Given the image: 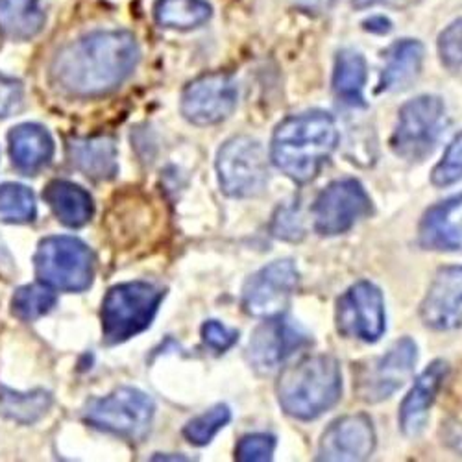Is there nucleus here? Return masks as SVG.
Returning <instances> with one entry per match:
<instances>
[{
	"mask_svg": "<svg viewBox=\"0 0 462 462\" xmlns=\"http://www.w3.org/2000/svg\"><path fill=\"white\" fill-rule=\"evenodd\" d=\"M139 45L126 30H100L63 47L51 67L52 82L72 97H98L117 89L139 63Z\"/></svg>",
	"mask_w": 462,
	"mask_h": 462,
	"instance_id": "f257e3e1",
	"label": "nucleus"
},
{
	"mask_svg": "<svg viewBox=\"0 0 462 462\" xmlns=\"http://www.w3.org/2000/svg\"><path fill=\"white\" fill-rule=\"evenodd\" d=\"M338 144L337 123L328 111L291 115L273 135L271 160L294 183L313 181Z\"/></svg>",
	"mask_w": 462,
	"mask_h": 462,
	"instance_id": "f03ea898",
	"label": "nucleus"
},
{
	"mask_svg": "<svg viewBox=\"0 0 462 462\" xmlns=\"http://www.w3.org/2000/svg\"><path fill=\"white\" fill-rule=\"evenodd\" d=\"M276 394L280 407L291 418L317 420L340 400V363L329 354L303 357L280 374Z\"/></svg>",
	"mask_w": 462,
	"mask_h": 462,
	"instance_id": "7ed1b4c3",
	"label": "nucleus"
},
{
	"mask_svg": "<svg viewBox=\"0 0 462 462\" xmlns=\"http://www.w3.org/2000/svg\"><path fill=\"white\" fill-rule=\"evenodd\" d=\"M165 292L146 282H130L109 289L102 305V331L109 344L125 342L150 328Z\"/></svg>",
	"mask_w": 462,
	"mask_h": 462,
	"instance_id": "20e7f679",
	"label": "nucleus"
},
{
	"mask_svg": "<svg viewBox=\"0 0 462 462\" xmlns=\"http://www.w3.org/2000/svg\"><path fill=\"white\" fill-rule=\"evenodd\" d=\"M33 263L37 278L51 289L82 292L93 283L95 259L80 239L47 237L40 243Z\"/></svg>",
	"mask_w": 462,
	"mask_h": 462,
	"instance_id": "39448f33",
	"label": "nucleus"
},
{
	"mask_svg": "<svg viewBox=\"0 0 462 462\" xmlns=\"http://www.w3.org/2000/svg\"><path fill=\"white\" fill-rule=\"evenodd\" d=\"M446 106L440 97L421 95L402 106L391 148L402 160L423 162L435 150L444 130Z\"/></svg>",
	"mask_w": 462,
	"mask_h": 462,
	"instance_id": "423d86ee",
	"label": "nucleus"
},
{
	"mask_svg": "<svg viewBox=\"0 0 462 462\" xmlns=\"http://www.w3.org/2000/svg\"><path fill=\"white\" fill-rule=\"evenodd\" d=\"M217 174L227 197H259L268 183V165L261 143L248 135L227 139L218 150Z\"/></svg>",
	"mask_w": 462,
	"mask_h": 462,
	"instance_id": "0eeeda50",
	"label": "nucleus"
},
{
	"mask_svg": "<svg viewBox=\"0 0 462 462\" xmlns=\"http://www.w3.org/2000/svg\"><path fill=\"white\" fill-rule=\"evenodd\" d=\"M153 411L156 407L144 393L123 387L106 398L93 400L84 418L97 430L135 440L148 433Z\"/></svg>",
	"mask_w": 462,
	"mask_h": 462,
	"instance_id": "6e6552de",
	"label": "nucleus"
},
{
	"mask_svg": "<svg viewBox=\"0 0 462 462\" xmlns=\"http://www.w3.org/2000/svg\"><path fill=\"white\" fill-rule=\"evenodd\" d=\"M372 213V200L363 183L344 178L329 183L313 206V222L319 236L335 237L350 231Z\"/></svg>",
	"mask_w": 462,
	"mask_h": 462,
	"instance_id": "1a4fd4ad",
	"label": "nucleus"
},
{
	"mask_svg": "<svg viewBox=\"0 0 462 462\" xmlns=\"http://www.w3.org/2000/svg\"><path fill=\"white\" fill-rule=\"evenodd\" d=\"M418 361V346L412 338L396 340L391 350L361 366L356 377V391L366 403H379L398 393L412 375Z\"/></svg>",
	"mask_w": 462,
	"mask_h": 462,
	"instance_id": "9d476101",
	"label": "nucleus"
},
{
	"mask_svg": "<svg viewBox=\"0 0 462 462\" xmlns=\"http://www.w3.org/2000/svg\"><path fill=\"white\" fill-rule=\"evenodd\" d=\"M337 331L346 338L377 342L387 329L384 298L377 285L361 280L337 300Z\"/></svg>",
	"mask_w": 462,
	"mask_h": 462,
	"instance_id": "9b49d317",
	"label": "nucleus"
},
{
	"mask_svg": "<svg viewBox=\"0 0 462 462\" xmlns=\"http://www.w3.org/2000/svg\"><path fill=\"white\" fill-rule=\"evenodd\" d=\"M300 274L292 259H278L248 278L243 289V310L255 319L283 315L298 289Z\"/></svg>",
	"mask_w": 462,
	"mask_h": 462,
	"instance_id": "f8f14e48",
	"label": "nucleus"
},
{
	"mask_svg": "<svg viewBox=\"0 0 462 462\" xmlns=\"http://www.w3.org/2000/svg\"><path fill=\"white\" fill-rule=\"evenodd\" d=\"M311 342V335L292 320L283 315L271 317L264 319V322L254 331L246 348V359L257 374L268 375Z\"/></svg>",
	"mask_w": 462,
	"mask_h": 462,
	"instance_id": "ddd939ff",
	"label": "nucleus"
},
{
	"mask_svg": "<svg viewBox=\"0 0 462 462\" xmlns=\"http://www.w3.org/2000/svg\"><path fill=\"white\" fill-rule=\"evenodd\" d=\"M239 89L226 72H209L192 80L181 95V115L197 125L211 126L226 121L237 107Z\"/></svg>",
	"mask_w": 462,
	"mask_h": 462,
	"instance_id": "4468645a",
	"label": "nucleus"
},
{
	"mask_svg": "<svg viewBox=\"0 0 462 462\" xmlns=\"http://www.w3.org/2000/svg\"><path fill=\"white\" fill-rule=\"evenodd\" d=\"M375 449V430L370 416L348 414L335 420L319 444V460L356 462L368 458Z\"/></svg>",
	"mask_w": 462,
	"mask_h": 462,
	"instance_id": "2eb2a0df",
	"label": "nucleus"
},
{
	"mask_svg": "<svg viewBox=\"0 0 462 462\" xmlns=\"http://www.w3.org/2000/svg\"><path fill=\"white\" fill-rule=\"evenodd\" d=\"M420 319L433 331L462 328V266L440 268L420 305Z\"/></svg>",
	"mask_w": 462,
	"mask_h": 462,
	"instance_id": "dca6fc26",
	"label": "nucleus"
},
{
	"mask_svg": "<svg viewBox=\"0 0 462 462\" xmlns=\"http://www.w3.org/2000/svg\"><path fill=\"white\" fill-rule=\"evenodd\" d=\"M449 374L446 361L437 359L423 370L400 407V426L407 437H416L428 423L430 411Z\"/></svg>",
	"mask_w": 462,
	"mask_h": 462,
	"instance_id": "f3484780",
	"label": "nucleus"
},
{
	"mask_svg": "<svg viewBox=\"0 0 462 462\" xmlns=\"http://www.w3.org/2000/svg\"><path fill=\"white\" fill-rule=\"evenodd\" d=\"M458 211H462V192L430 208L418 227L420 246L435 252L460 250L462 224L455 218Z\"/></svg>",
	"mask_w": 462,
	"mask_h": 462,
	"instance_id": "a211bd4d",
	"label": "nucleus"
},
{
	"mask_svg": "<svg viewBox=\"0 0 462 462\" xmlns=\"http://www.w3.org/2000/svg\"><path fill=\"white\" fill-rule=\"evenodd\" d=\"M8 139L12 162L23 174H37L51 163L54 156L52 137L40 125H19L10 132Z\"/></svg>",
	"mask_w": 462,
	"mask_h": 462,
	"instance_id": "6ab92c4d",
	"label": "nucleus"
},
{
	"mask_svg": "<svg viewBox=\"0 0 462 462\" xmlns=\"http://www.w3.org/2000/svg\"><path fill=\"white\" fill-rule=\"evenodd\" d=\"M384 69L377 93H393L409 89L421 72L423 65V45L416 40H402L389 47L384 52Z\"/></svg>",
	"mask_w": 462,
	"mask_h": 462,
	"instance_id": "aec40b11",
	"label": "nucleus"
},
{
	"mask_svg": "<svg viewBox=\"0 0 462 462\" xmlns=\"http://www.w3.org/2000/svg\"><path fill=\"white\" fill-rule=\"evenodd\" d=\"M67 152L72 167L88 178L111 180L119 172L117 148L109 137L70 139Z\"/></svg>",
	"mask_w": 462,
	"mask_h": 462,
	"instance_id": "412c9836",
	"label": "nucleus"
},
{
	"mask_svg": "<svg viewBox=\"0 0 462 462\" xmlns=\"http://www.w3.org/2000/svg\"><path fill=\"white\" fill-rule=\"evenodd\" d=\"M43 197L58 220L69 227H82L93 217V199L86 189L67 180H54L47 185Z\"/></svg>",
	"mask_w": 462,
	"mask_h": 462,
	"instance_id": "4be33fe9",
	"label": "nucleus"
},
{
	"mask_svg": "<svg viewBox=\"0 0 462 462\" xmlns=\"http://www.w3.org/2000/svg\"><path fill=\"white\" fill-rule=\"evenodd\" d=\"M42 0H0V33L14 42H28L45 26Z\"/></svg>",
	"mask_w": 462,
	"mask_h": 462,
	"instance_id": "5701e85b",
	"label": "nucleus"
},
{
	"mask_svg": "<svg viewBox=\"0 0 462 462\" xmlns=\"http://www.w3.org/2000/svg\"><path fill=\"white\" fill-rule=\"evenodd\" d=\"M368 79L366 60L354 49H344L335 58L333 69V93L348 106H365V86Z\"/></svg>",
	"mask_w": 462,
	"mask_h": 462,
	"instance_id": "b1692460",
	"label": "nucleus"
},
{
	"mask_svg": "<svg viewBox=\"0 0 462 462\" xmlns=\"http://www.w3.org/2000/svg\"><path fill=\"white\" fill-rule=\"evenodd\" d=\"M211 14L208 0H158L153 5L156 23L171 30L199 28L211 19Z\"/></svg>",
	"mask_w": 462,
	"mask_h": 462,
	"instance_id": "393cba45",
	"label": "nucleus"
},
{
	"mask_svg": "<svg viewBox=\"0 0 462 462\" xmlns=\"http://www.w3.org/2000/svg\"><path fill=\"white\" fill-rule=\"evenodd\" d=\"M52 405L51 393L35 389L32 393H17L0 387V416L14 420L17 423H33L42 420Z\"/></svg>",
	"mask_w": 462,
	"mask_h": 462,
	"instance_id": "a878e982",
	"label": "nucleus"
},
{
	"mask_svg": "<svg viewBox=\"0 0 462 462\" xmlns=\"http://www.w3.org/2000/svg\"><path fill=\"white\" fill-rule=\"evenodd\" d=\"M56 305V294L49 285L33 283L17 289L12 298V313L24 322H32L45 317Z\"/></svg>",
	"mask_w": 462,
	"mask_h": 462,
	"instance_id": "bb28decb",
	"label": "nucleus"
},
{
	"mask_svg": "<svg viewBox=\"0 0 462 462\" xmlns=\"http://www.w3.org/2000/svg\"><path fill=\"white\" fill-rule=\"evenodd\" d=\"M0 217L6 222H32L35 218V199L32 190L19 183L0 185Z\"/></svg>",
	"mask_w": 462,
	"mask_h": 462,
	"instance_id": "cd10ccee",
	"label": "nucleus"
},
{
	"mask_svg": "<svg viewBox=\"0 0 462 462\" xmlns=\"http://www.w3.org/2000/svg\"><path fill=\"white\" fill-rule=\"evenodd\" d=\"M231 420V411L227 405H215L204 414L192 418L183 428V437L192 446H208L215 435L226 428Z\"/></svg>",
	"mask_w": 462,
	"mask_h": 462,
	"instance_id": "c85d7f7f",
	"label": "nucleus"
},
{
	"mask_svg": "<svg viewBox=\"0 0 462 462\" xmlns=\"http://www.w3.org/2000/svg\"><path fill=\"white\" fill-rule=\"evenodd\" d=\"M462 180V132L455 135L444 152V158L431 172V183L435 187H449Z\"/></svg>",
	"mask_w": 462,
	"mask_h": 462,
	"instance_id": "c756f323",
	"label": "nucleus"
},
{
	"mask_svg": "<svg viewBox=\"0 0 462 462\" xmlns=\"http://www.w3.org/2000/svg\"><path fill=\"white\" fill-rule=\"evenodd\" d=\"M276 451V437L266 433L246 435L236 448V458L239 462H266L273 460Z\"/></svg>",
	"mask_w": 462,
	"mask_h": 462,
	"instance_id": "7c9ffc66",
	"label": "nucleus"
},
{
	"mask_svg": "<svg viewBox=\"0 0 462 462\" xmlns=\"http://www.w3.org/2000/svg\"><path fill=\"white\" fill-rule=\"evenodd\" d=\"M439 56L448 70L462 69V17L439 35Z\"/></svg>",
	"mask_w": 462,
	"mask_h": 462,
	"instance_id": "2f4dec72",
	"label": "nucleus"
},
{
	"mask_svg": "<svg viewBox=\"0 0 462 462\" xmlns=\"http://www.w3.org/2000/svg\"><path fill=\"white\" fill-rule=\"evenodd\" d=\"M202 340L215 352H226L239 340V331L231 329L217 320H209L202 326Z\"/></svg>",
	"mask_w": 462,
	"mask_h": 462,
	"instance_id": "473e14b6",
	"label": "nucleus"
},
{
	"mask_svg": "<svg viewBox=\"0 0 462 462\" xmlns=\"http://www.w3.org/2000/svg\"><path fill=\"white\" fill-rule=\"evenodd\" d=\"M23 100V86L19 80L0 74V119L12 115Z\"/></svg>",
	"mask_w": 462,
	"mask_h": 462,
	"instance_id": "72a5a7b5",
	"label": "nucleus"
},
{
	"mask_svg": "<svg viewBox=\"0 0 462 462\" xmlns=\"http://www.w3.org/2000/svg\"><path fill=\"white\" fill-rule=\"evenodd\" d=\"M274 236L283 241H298L303 236V229L300 220L294 217L292 211L283 209L282 215L274 220Z\"/></svg>",
	"mask_w": 462,
	"mask_h": 462,
	"instance_id": "f704fd0d",
	"label": "nucleus"
},
{
	"mask_svg": "<svg viewBox=\"0 0 462 462\" xmlns=\"http://www.w3.org/2000/svg\"><path fill=\"white\" fill-rule=\"evenodd\" d=\"M333 5H335V0H296V8L305 14H311V15L324 14Z\"/></svg>",
	"mask_w": 462,
	"mask_h": 462,
	"instance_id": "c9c22d12",
	"label": "nucleus"
},
{
	"mask_svg": "<svg viewBox=\"0 0 462 462\" xmlns=\"http://www.w3.org/2000/svg\"><path fill=\"white\" fill-rule=\"evenodd\" d=\"M363 26H365L366 32L379 33V35H384V33H389V32L393 30L391 19H387L384 15H374V17H370L368 21H365Z\"/></svg>",
	"mask_w": 462,
	"mask_h": 462,
	"instance_id": "e433bc0d",
	"label": "nucleus"
},
{
	"mask_svg": "<svg viewBox=\"0 0 462 462\" xmlns=\"http://www.w3.org/2000/svg\"><path fill=\"white\" fill-rule=\"evenodd\" d=\"M383 3H387V0H354V8L366 10V8H372L375 5H383Z\"/></svg>",
	"mask_w": 462,
	"mask_h": 462,
	"instance_id": "4c0bfd02",
	"label": "nucleus"
}]
</instances>
